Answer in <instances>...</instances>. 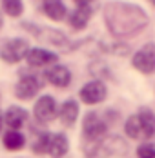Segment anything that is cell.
Wrapping results in <instances>:
<instances>
[{
  "label": "cell",
  "instance_id": "11",
  "mask_svg": "<svg viewBox=\"0 0 155 158\" xmlns=\"http://www.w3.org/2000/svg\"><path fill=\"white\" fill-rule=\"evenodd\" d=\"M44 77L55 87H68L69 82H71V73H69V69L66 65H51V67H47Z\"/></svg>",
  "mask_w": 155,
  "mask_h": 158
},
{
  "label": "cell",
  "instance_id": "21",
  "mask_svg": "<svg viewBox=\"0 0 155 158\" xmlns=\"http://www.w3.org/2000/svg\"><path fill=\"white\" fill-rule=\"evenodd\" d=\"M2 24H4V20H2V13H0V27H2Z\"/></svg>",
  "mask_w": 155,
  "mask_h": 158
},
{
  "label": "cell",
  "instance_id": "15",
  "mask_svg": "<svg viewBox=\"0 0 155 158\" xmlns=\"http://www.w3.org/2000/svg\"><path fill=\"white\" fill-rule=\"evenodd\" d=\"M59 114H60V120L66 126H71L78 116V104L75 100H66L59 109Z\"/></svg>",
  "mask_w": 155,
  "mask_h": 158
},
{
  "label": "cell",
  "instance_id": "3",
  "mask_svg": "<svg viewBox=\"0 0 155 158\" xmlns=\"http://www.w3.org/2000/svg\"><path fill=\"white\" fill-rule=\"evenodd\" d=\"M69 143L68 138L60 133H44L38 136V140L33 143V151L38 155H51L53 158H60L68 153Z\"/></svg>",
  "mask_w": 155,
  "mask_h": 158
},
{
  "label": "cell",
  "instance_id": "7",
  "mask_svg": "<svg viewBox=\"0 0 155 158\" xmlns=\"http://www.w3.org/2000/svg\"><path fill=\"white\" fill-rule=\"evenodd\" d=\"M33 114H35V118H37L38 122H42V124L51 122V120L59 114V107H57L55 98H53V96H47V95L40 96V98L37 100L35 107H33Z\"/></svg>",
  "mask_w": 155,
  "mask_h": 158
},
{
  "label": "cell",
  "instance_id": "22",
  "mask_svg": "<svg viewBox=\"0 0 155 158\" xmlns=\"http://www.w3.org/2000/svg\"><path fill=\"white\" fill-rule=\"evenodd\" d=\"M148 2H150V4H153V6H155V0H148Z\"/></svg>",
  "mask_w": 155,
  "mask_h": 158
},
{
  "label": "cell",
  "instance_id": "16",
  "mask_svg": "<svg viewBox=\"0 0 155 158\" xmlns=\"http://www.w3.org/2000/svg\"><path fill=\"white\" fill-rule=\"evenodd\" d=\"M2 142L6 145V149H9V151H18V149L24 147L26 138H24V135H22L20 131H13V129H11V131H7V133L4 135Z\"/></svg>",
  "mask_w": 155,
  "mask_h": 158
},
{
  "label": "cell",
  "instance_id": "1",
  "mask_svg": "<svg viewBox=\"0 0 155 158\" xmlns=\"http://www.w3.org/2000/svg\"><path fill=\"white\" fill-rule=\"evenodd\" d=\"M104 22L111 35L131 36L148 26V15L137 4L130 2H108L104 6Z\"/></svg>",
  "mask_w": 155,
  "mask_h": 158
},
{
  "label": "cell",
  "instance_id": "17",
  "mask_svg": "<svg viewBox=\"0 0 155 158\" xmlns=\"http://www.w3.org/2000/svg\"><path fill=\"white\" fill-rule=\"evenodd\" d=\"M2 7L9 16H20L24 11L22 0H2Z\"/></svg>",
  "mask_w": 155,
  "mask_h": 158
},
{
  "label": "cell",
  "instance_id": "2",
  "mask_svg": "<svg viewBox=\"0 0 155 158\" xmlns=\"http://www.w3.org/2000/svg\"><path fill=\"white\" fill-rule=\"evenodd\" d=\"M124 131L130 138L142 140V138H152L155 135V114L150 109H142L137 114H131L126 120Z\"/></svg>",
  "mask_w": 155,
  "mask_h": 158
},
{
  "label": "cell",
  "instance_id": "12",
  "mask_svg": "<svg viewBox=\"0 0 155 158\" xmlns=\"http://www.w3.org/2000/svg\"><path fill=\"white\" fill-rule=\"evenodd\" d=\"M26 120H28V111L22 109V107H16V106H11L9 109L6 111V114H4V122L13 131H18L20 127L26 124Z\"/></svg>",
  "mask_w": 155,
  "mask_h": 158
},
{
  "label": "cell",
  "instance_id": "18",
  "mask_svg": "<svg viewBox=\"0 0 155 158\" xmlns=\"http://www.w3.org/2000/svg\"><path fill=\"white\" fill-rule=\"evenodd\" d=\"M137 156L139 158H155V143H140L137 149Z\"/></svg>",
  "mask_w": 155,
  "mask_h": 158
},
{
  "label": "cell",
  "instance_id": "10",
  "mask_svg": "<svg viewBox=\"0 0 155 158\" xmlns=\"http://www.w3.org/2000/svg\"><path fill=\"white\" fill-rule=\"evenodd\" d=\"M26 60H28V64L33 65V67H42V65H51V64H55L59 60V56H57V53H51V51H47V49L31 48L29 51H28Z\"/></svg>",
  "mask_w": 155,
  "mask_h": 158
},
{
  "label": "cell",
  "instance_id": "8",
  "mask_svg": "<svg viewBox=\"0 0 155 158\" xmlns=\"http://www.w3.org/2000/svg\"><path fill=\"white\" fill-rule=\"evenodd\" d=\"M80 100L88 106H93V104H100L104 98H106V85L99 80H93V82H88L82 89H80Z\"/></svg>",
  "mask_w": 155,
  "mask_h": 158
},
{
  "label": "cell",
  "instance_id": "13",
  "mask_svg": "<svg viewBox=\"0 0 155 158\" xmlns=\"http://www.w3.org/2000/svg\"><path fill=\"white\" fill-rule=\"evenodd\" d=\"M91 15H93V7H77V9L69 15V24H71V27H73L75 31H82V29L88 26Z\"/></svg>",
  "mask_w": 155,
  "mask_h": 158
},
{
  "label": "cell",
  "instance_id": "9",
  "mask_svg": "<svg viewBox=\"0 0 155 158\" xmlns=\"http://www.w3.org/2000/svg\"><path fill=\"white\" fill-rule=\"evenodd\" d=\"M42 87V82L37 78L35 75H22V78L18 80L16 84V98L20 100H31L33 96L37 95Z\"/></svg>",
  "mask_w": 155,
  "mask_h": 158
},
{
  "label": "cell",
  "instance_id": "14",
  "mask_svg": "<svg viewBox=\"0 0 155 158\" xmlns=\"http://www.w3.org/2000/svg\"><path fill=\"white\" fill-rule=\"evenodd\" d=\"M42 11L46 13L51 20H62L68 9L62 0H42Z\"/></svg>",
  "mask_w": 155,
  "mask_h": 158
},
{
  "label": "cell",
  "instance_id": "5",
  "mask_svg": "<svg viewBox=\"0 0 155 158\" xmlns=\"http://www.w3.org/2000/svg\"><path fill=\"white\" fill-rule=\"evenodd\" d=\"M133 67L144 73V75H152L155 73V44H146L133 55L131 58Z\"/></svg>",
  "mask_w": 155,
  "mask_h": 158
},
{
  "label": "cell",
  "instance_id": "19",
  "mask_svg": "<svg viewBox=\"0 0 155 158\" xmlns=\"http://www.w3.org/2000/svg\"><path fill=\"white\" fill-rule=\"evenodd\" d=\"M77 4V7H93L97 0H73Z\"/></svg>",
  "mask_w": 155,
  "mask_h": 158
},
{
  "label": "cell",
  "instance_id": "4",
  "mask_svg": "<svg viewBox=\"0 0 155 158\" xmlns=\"http://www.w3.org/2000/svg\"><path fill=\"white\" fill-rule=\"evenodd\" d=\"M28 51H29V44L24 38H13L4 44L0 51V58L7 64H16L28 56Z\"/></svg>",
  "mask_w": 155,
  "mask_h": 158
},
{
  "label": "cell",
  "instance_id": "20",
  "mask_svg": "<svg viewBox=\"0 0 155 158\" xmlns=\"http://www.w3.org/2000/svg\"><path fill=\"white\" fill-rule=\"evenodd\" d=\"M2 126H4V116H2V113H0V131H2Z\"/></svg>",
  "mask_w": 155,
  "mask_h": 158
},
{
  "label": "cell",
  "instance_id": "6",
  "mask_svg": "<svg viewBox=\"0 0 155 158\" xmlns=\"http://www.w3.org/2000/svg\"><path fill=\"white\" fill-rule=\"evenodd\" d=\"M108 127H106V122L97 114V113H88L84 116V122H82V133L88 140H100L104 135H106Z\"/></svg>",
  "mask_w": 155,
  "mask_h": 158
}]
</instances>
